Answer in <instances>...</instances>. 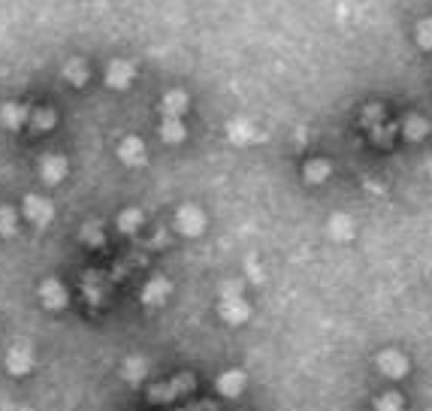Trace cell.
Wrapping results in <instances>:
<instances>
[{"instance_id":"obj_1","label":"cell","mask_w":432,"mask_h":411,"mask_svg":"<svg viewBox=\"0 0 432 411\" xmlns=\"http://www.w3.org/2000/svg\"><path fill=\"white\" fill-rule=\"evenodd\" d=\"M221 317H224L227 324L239 327L251 317V306H248L242 297H221Z\"/></svg>"},{"instance_id":"obj_2","label":"cell","mask_w":432,"mask_h":411,"mask_svg":"<svg viewBox=\"0 0 432 411\" xmlns=\"http://www.w3.org/2000/svg\"><path fill=\"white\" fill-rule=\"evenodd\" d=\"M24 215L31 218L36 227H45V224H52V218H54V206L45 197L31 194V197H24Z\"/></svg>"},{"instance_id":"obj_3","label":"cell","mask_w":432,"mask_h":411,"mask_svg":"<svg viewBox=\"0 0 432 411\" xmlns=\"http://www.w3.org/2000/svg\"><path fill=\"white\" fill-rule=\"evenodd\" d=\"M40 299H43L45 308H52V312H58V308H64L70 303L67 287H64L58 278H45L43 281V285H40Z\"/></svg>"},{"instance_id":"obj_4","label":"cell","mask_w":432,"mask_h":411,"mask_svg":"<svg viewBox=\"0 0 432 411\" xmlns=\"http://www.w3.org/2000/svg\"><path fill=\"white\" fill-rule=\"evenodd\" d=\"M176 224L185 236H200L206 230V215L200 212L197 206H181L179 215H176Z\"/></svg>"},{"instance_id":"obj_5","label":"cell","mask_w":432,"mask_h":411,"mask_svg":"<svg viewBox=\"0 0 432 411\" xmlns=\"http://www.w3.org/2000/svg\"><path fill=\"white\" fill-rule=\"evenodd\" d=\"M6 369L13 372V375H27V372L33 369V351L27 348V345H13V348L6 351Z\"/></svg>"},{"instance_id":"obj_6","label":"cell","mask_w":432,"mask_h":411,"mask_svg":"<svg viewBox=\"0 0 432 411\" xmlns=\"http://www.w3.org/2000/svg\"><path fill=\"white\" fill-rule=\"evenodd\" d=\"M378 369H381V375H387V378H402L408 372V360L402 357L399 351H381Z\"/></svg>"},{"instance_id":"obj_7","label":"cell","mask_w":432,"mask_h":411,"mask_svg":"<svg viewBox=\"0 0 432 411\" xmlns=\"http://www.w3.org/2000/svg\"><path fill=\"white\" fill-rule=\"evenodd\" d=\"M245 372L242 369H230L224 372V375H218V394L227 396V399H236L239 394L245 390Z\"/></svg>"},{"instance_id":"obj_8","label":"cell","mask_w":432,"mask_h":411,"mask_svg":"<svg viewBox=\"0 0 432 411\" xmlns=\"http://www.w3.org/2000/svg\"><path fill=\"white\" fill-rule=\"evenodd\" d=\"M40 176H43V181H49V185H58V181L67 176V158H61V154L43 158L40 160Z\"/></svg>"},{"instance_id":"obj_9","label":"cell","mask_w":432,"mask_h":411,"mask_svg":"<svg viewBox=\"0 0 432 411\" xmlns=\"http://www.w3.org/2000/svg\"><path fill=\"white\" fill-rule=\"evenodd\" d=\"M118 158H121L127 167H142L145 163V145L136 136H127V140L118 145Z\"/></svg>"},{"instance_id":"obj_10","label":"cell","mask_w":432,"mask_h":411,"mask_svg":"<svg viewBox=\"0 0 432 411\" xmlns=\"http://www.w3.org/2000/svg\"><path fill=\"white\" fill-rule=\"evenodd\" d=\"M194 387V378L191 375H179L172 384H167V387H154L151 390V399L154 403H170L172 396H179V394H185V390H191Z\"/></svg>"},{"instance_id":"obj_11","label":"cell","mask_w":432,"mask_h":411,"mask_svg":"<svg viewBox=\"0 0 432 411\" xmlns=\"http://www.w3.org/2000/svg\"><path fill=\"white\" fill-rule=\"evenodd\" d=\"M133 63H127V61H112L109 63V73H106V82L112 88H127L133 82Z\"/></svg>"},{"instance_id":"obj_12","label":"cell","mask_w":432,"mask_h":411,"mask_svg":"<svg viewBox=\"0 0 432 411\" xmlns=\"http://www.w3.org/2000/svg\"><path fill=\"white\" fill-rule=\"evenodd\" d=\"M170 297V281L167 278H151L149 285L142 287V303L145 306H163Z\"/></svg>"},{"instance_id":"obj_13","label":"cell","mask_w":432,"mask_h":411,"mask_svg":"<svg viewBox=\"0 0 432 411\" xmlns=\"http://www.w3.org/2000/svg\"><path fill=\"white\" fill-rule=\"evenodd\" d=\"M161 112L170 115V118H181L188 112V94H185V91H170V94H163Z\"/></svg>"},{"instance_id":"obj_14","label":"cell","mask_w":432,"mask_h":411,"mask_svg":"<svg viewBox=\"0 0 432 411\" xmlns=\"http://www.w3.org/2000/svg\"><path fill=\"white\" fill-rule=\"evenodd\" d=\"M161 140L163 142H172V145L185 140V124H181V118L163 115V121H161Z\"/></svg>"},{"instance_id":"obj_15","label":"cell","mask_w":432,"mask_h":411,"mask_svg":"<svg viewBox=\"0 0 432 411\" xmlns=\"http://www.w3.org/2000/svg\"><path fill=\"white\" fill-rule=\"evenodd\" d=\"M27 118H31V112H27V106H18V103H6L3 109H0V121H3L6 127H22Z\"/></svg>"},{"instance_id":"obj_16","label":"cell","mask_w":432,"mask_h":411,"mask_svg":"<svg viewBox=\"0 0 432 411\" xmlns=\"http://www.w3.org/2000/svg\"><path fill=\"white\" fill-rule=\"evenodd\" d=\"M329 172H333V167H329L327 160H308L306 163V170H302V176H306L308 185H320V181H327L329 179Z\"/></svg>"},{"instance_id":"obj_17","label":"cell","mask_w":432,"mask_h":411,"mask_svg":"<svg viewBox=\"0 0 432 411\" xmlns=\"http://www.w3.org/2000/svg\"><path fill=\"white\" fill-rule=\"evenodd\" d=\"M402 133H405V140L420 142V140H424V136L429 133V121H424L420 115H408L405 124H402Z\"/></svg>"},{"instance_id":"obj_18","label":"cell","mask_w":432,"mask_h":411,"mask_svg":"<svg viewBox=\"0 0 432 411\" xmlns=\"http://www.w3.org/2000/svg\"><path fill=\"white\" fill-rule=\"evenodd\" d=\"M329 236H333V239H351L354 236V221L348 215H333L329 218Z\"/></svg>"},{"instance_id":"obj_19","label":"cell","mask_w":432,"mask_h":411,"mask_svg":"<svg viewBox=\"0 0 432 411\" xmlns=\"http://www.w3.org/2000/svg\"><path fill=\"white\" fill-rule=\"evenodd\" d=\"M121 375L131 381V384H140V381L149 375V363H145L142 357H131L124 363V369H121Z\"/></svg>"},{"instance_id":"obj_20","label":"cell","mask_w":432,"mask_h":411,"mask_svg":"<svg viewBox=\"0 0 432 411\" xmlns=\"http://www.w3.org/2000/svg\"><path fill=\"white\" fill-rule=\"evenodd\" d=\"M142 227V212L140 209H124L121 215H118V230L121 233H136Z\"/></svg>"},{"instance_id":"obj_21","label":"cell","mask_w":432,"mask_h":411,"mask_svg":"<svg viewBox=\"0 0 432 411\" xmlns=\"http://www.w3.org/2000/svg\"><path fill=\"white\" fill-rule=\"evenodd\" d=\"M18 230V215L13 206H0V236H13Z\"/></svg>"},{"instance_id":"obj_22","label":"cell","mask_w":432,"mask_h":411,"mask_svg":"<svg viewBox=\"0 0 432 411\" xmlns=\"http://www.w3.org/2000/svg\"><path fill=\"white\" fill-rule=\"evenodd\" d=\"M31 121H33L36 130H49L54 124V112L52 109H36V112H31Z\"/></svg>"},{"instance_id":"obj_23","label":"cell","mask_w":432,"mask_h":411,"mask_svg":"<svg viewBox=\"0 0 432 411\" xmlns=\"http://www.w3.org/2000/svg\"><path fill=\"white\" fill-rule=\"evenodd\" d=\"M375 408L378 411H402V396L399 394H384V396H378Z\"/></svg>"},{"instance_id":"obj_24","label":"cell","mask_w":432,"mask_h":411,"mask_svg":"<svg viewBox=\"0 0 432 411\" xmlns=\"http://www.w3.org/2000/svg\"><path fill=\"white\" fill-rule=\"evenodd\" d=\"M64 76H67L70 82H76V85H82V82H85V63H82V61H70L67 67H64Z\"/></svg>"},{"instance_id":"obj_25","label":"cell","mask_w":432,"mask_h":411,"mask_svg":"<svg viewBox=\"0 0 432 411\" xmlns=\"http://www.w3.org/2000/svg\"><path fill=\"white\" fill-rule=\"evenodd\" d=\"M417 43L424 45V49H432V18H424V22L417 24Z\"/></svg>"},{"instance_id":"obj_26","label":"cell","mask_w":432,"mask_h":411,"mask_svg":"<svg viewBox=\"0 0 432 411\" xmlns=\"http://www.w3.org/2000/svg\"><path fill=\"white\" fill-rule=\"evenodd\" d=\"M82 239H85L88 245H103V230H100V224H85Z\"/></svg>"},{"instance_id":"obj_27","label":"cell","mask_w":432,"mask_h":411,"mask_svg":"<svg viewBox=\"0 0 432 411\" xmlns=\"http://www.w3.org/2000/svg\"><path fill=\"white\" fill-rule=\"evenodd\" d=\"M239 290H242L239 287V281H227L224 290H221V297H239Z\"/></svg>"},{"instance_id":"obj_28","label":"cell","mask_w":432,"mask_h":411,"mask_svg":"<svg viewBox=\"0 0 432 411\" xmlns=\"http://www.w3.org/2000/svg\"><path fill=\"white\" fill-rule=\"evenodd\" d=\"M6 411H31V408H27V405H9Z\"/></svg>"},{"instance_id":"obj_29","label":"cell","mask_w":432,"mask_h":411,"mask_svg":"<svg viewBox=\"0 0 432 411\" xmlns=\"http://www.w3.org/2000/svg\"><path fill=\"white\" fill-rule=\"evenodd\" d=\"M429 176H432V158H429Z\"/></svg>"}]
</instances>
